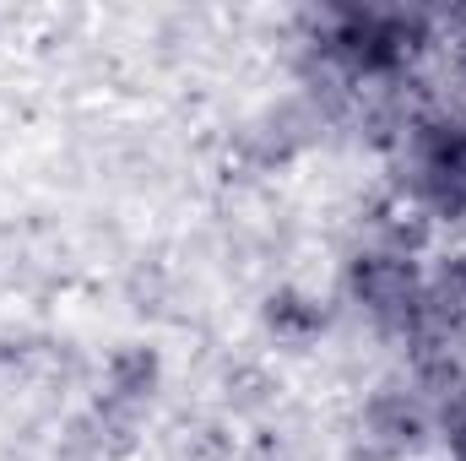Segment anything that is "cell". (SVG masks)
<instances>
[{
    "instance_id": "cell-3",
    "label": "cell",
    "mask_w": 466,
    "mask_h": 461,
    "mask_svg": "<svg viewBox=\"0 0 466 461\" xmlns=\"http://www.w3.org/2000/svg\"><path fill=\"white\" fill-rule=\"evenodd\" d=\"M451 451H456V461H466V407L456 413V424H451Z\"/></svg>"
},
{
    "instance_id": "cell-2",
    "label": "cell",
    "mask_w": 466,
    "mask_h": 461,
    "mask_svg": "<svg viewBox=\"0 0 466 461\" xmlns=\"http://www.w3.org/2000/svg\"><path fill=\"white\" fill-rule=\"evenodd\" d=\"M342 44V55H348L352 66H390V60H401V44H407V22H396V16H348V33L337 38Z\"/></svg>"
},
{
    "instance_id": "cell-1",
    "label": "cell",
    "mask_w": 466,
    "mask_h": 461,
    "mask_svg": "<svg viewBox=\"0 0 466 461\" xmlns=\"http://www.w3.org/2000/svg\"><path fill=\"white\" fill-rule=\"evenodd\" d=\"M412 169H418V196L445 212V218H461L466 212V125L461 119H434L418 130V152H412Z\"/></svg>"
}]
</instances>
